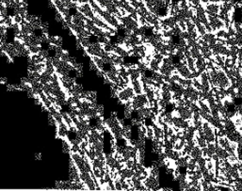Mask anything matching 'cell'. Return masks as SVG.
I'll return each mask as SVG.
<instances>
[{
    "instance_id": "6da1fadb",
    "label": "cell",
    "mask_w": 242,
    "mask_h": 191,
    "mask_svg": "<svg viewBox=\"0 0 242 191\" xmlns=\"http://www.w3.org/2000/svg\"><path fill=\"white\" fill-rule=\"evenodd\" d=\"M12 19H13V23L14 24H19L21 25L23 20H24V17L20 14H15V15H12Z\"/></svg>"
},
{
    "instance_id": "7a4b0ae2",
    "label": "cell",
    "mask_w": 242,
    "mask_h": 191,
    "mask_svg": "<svg viewBox=\"0 0 242 191\" xmlns=\"http://www.w3.org/2000/svg\"><path fill=\"white\" fill-rule=\"evenodd\" d=\"M114 185H115V190H123L122 187V182L121 181H114Z\"/></svg>"
},
{
    "instance_id": "3957f363",
    "label": "cell",
    "mask_w": 242,
    "mask_h": 191,
    "mask_svg": "<svg viewBox=\"0 0 242 191\" xmlns=\"http://www.w3.org/2000/svg\"><path fill=\"white\" fill-rule=\"evenodd\" d=\"M122 187H123V190H130L131 189V185L125 180L124 182H122Z\"/></svg>"
},
{
    "instance_id": "277c9868",
    "label": "cell",
    "mask_w": 242,
    "mask_h": 191,
    "mask_svg": "<svg viewBox=\"0 0 242 191\" xmlns=\"http://www.w3.org/2000/svg\"><path fill=\"white\" fill-rule=\"evenodd\" d=\"M35 157H36V159H41V157H42V154H35Z\"/></svg>"
}]
</instances>
